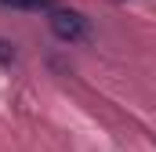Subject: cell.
<instances>
[{
    "label": "cell",
    "instance_id": "obj_2",
    "mask_svg": "<svg viewBox=\"0 0 156 152\" xmlns=\"http://www.w3.org/2000/svg\"><path fill=\"white\" fill-rule=\"evenodd\" d=\"M4 7H22V11H47L55 0H0Z\"/></svg>",
    "mask_w": 156,
    "mask_h": 152
},
{
    "label": "cell",
    "instance_id": "obj_1",
    "mask_svg": "<svg viewBox=\"0 0 156 152\" xmlns=\"http://www.w3.org/2000/svg\"><path fill=\"white\" fill-rule=\"evenodd\" d=\"M51 33L58 40H66V43H83V40H91V26H87V18L80 15V11H69V7H58V11H51Z\"/></svg>",
    "mask_w": 156,
    "mask_h": 152
}]
</instances>
